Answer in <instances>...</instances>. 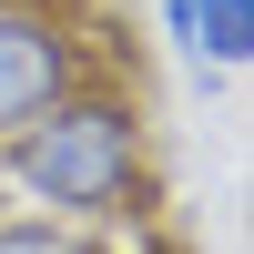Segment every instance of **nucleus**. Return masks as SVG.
<instances>
[{
    "mask_svg": "<svg viewBox=\"0 0 254 254\" xmlns=\"http://www.w3.org/2000/svg\"><path fill=\"white\" fill-rule=\"evenodd\" d=\"M0 193L31 203V214H61L81 234L102 224H132L142 193H153V132H142V102L122 81L81 71L61 102H41L20 132H0Z\"/></svg>",
    "mask_w": 254,
    "mask_h": 254,
    "instance_id": "nucleus-1",
    "label": "nucleus"
},
{
    "mask_svg": "<svg viewBox=\"0 0 254 254\" xmlns=\"http://www.w3.org/2000/svg\"><path fill=\"white\" fill-rule=\"evenodd\" d=\"M81 71H92V31L71 0H0V132H20Z\"/></svg>",
    "mask_w": 254,
    "mask_h": 254,
    "instance_id": "nucleus-2",
    "label": "nucleus"
},
{
    "mask_svg": "<svg viewBox=\"0 0 254 254\" xmlns=\"http://www.w3.org/2000/svg\"><path fill=\"white\" fill-rule=\"evenodd\" d=\"M163 31L203 71H244L254 61V0H163Z\"/></svg>",
    "mask_w": 254,
    "mask_h": 254,
    "instance_id": "nucleus-3",
    "label": "nucleus"
},
{
    "mask_svg": "<svg viewBox=\"0 0 254 254\" xmlns=\"http://www.w3.org/2000/svg\"><path fill=\"white\" fill-rule=\"evenodd\" d=\"M0 254H102V234H81V224H61V214H0Z\"/></svg>",
    "mask_w": 254,
    "mask_h": 254,
    "instance_id": "nucleus-4",
    "label": "nucleus"
}]
</instances>
